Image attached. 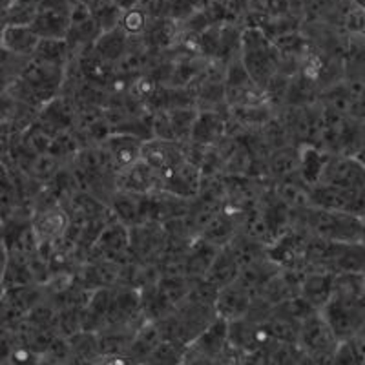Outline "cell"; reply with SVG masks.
<instances>
[{
	"label": "cell",
	"instance_id": "cell-9",
	"mask_svg": "<svg viewBox=\"0 0 365 365\" xmlns=\"http://www.w3.org/2000/svg\"><path fill=\"white\" fill-rule=\"evenodd\" d=\"M228 135V120L220 112H197L192 126V145L217 146Z\"/></svg>",
	"mask_w": 365,
	"mask_h": 365
},
{
	"label": "cell",
	"instance_id": "cell-17",
	"mask_svg": "<svg viewBox=\"0 0 365 365\" xmlns=\"http://www.w3.org/2000/svg\"><path fill=\"white\" fill-rule=\"evenodd\" d=\"M4 292H6V287H4V283H2V279H0V299H2Z\"/></svg>",
	"mask_w": 365,
	"mask_h": 365
},
{
	"label": "cell",
	"instance_id": "cell-2",
	"mask_svg": "<svg viewBox=\"0 0 365 365\" xmlns=\"http://www.w3.org/2000/svg\"><path fill=\"white\" fill-rule=\"evenodd\" d=\"M241 64L257 88L265 91L270 81L282 73V53L262 28L245 29L241 34Z\"/></svg>",
	"mask_w": 365,
	"mask_h": 365
},
{
	"label": "cell",
	"instance_id": "cell-6",
	"mask_svg": "<svg viewBox=\"0 0 365 365\" xmlns=\"http://www.w3.org/2000/svg\"><path fill=\"white\" fill-rule=\"evenodd\" d=\"M318 182H325V185H332L338 188L364 190V165H361L360 158H354V155H327Z\"/></svg>",
	"mask_w": 365,
	"mask_h": 365
},
{
	"label": "cell",
	"instance_id": "cell-13",
	"mask_svg": "<svg viewBox=\"0 0 365 365\" xmlns=\"http://www.w3.org/2000/svg\"><path fill=\"white\" fill-rule=\"evenodd\" d=\"M302 334L303 345L312 351V353H325L331 345V341H336V338L332 336V332L329 331L327 324H325L322 316L316 312L311 318L303 322V327L299 329Z\"/></svg>",
	"mask_w": 365,
	"mask_h": 365
},
{
	"label": "cell",
	"instance_id": "cell-11",
	"mask_svg": "<svg viewBox=\"0 0 365 365\" xmlns=\"http://www.w3.org/2000/svg\"><path fill=\"white\" fill-rule=\"evenodd\" d=\"M332 274L318 272V270H305L298 287V296L311 305L314 311L324 307L331 298Z\"/></svg>",
	"mask_w": 365,
	"mask_h": 365
},
{
	"label": "cell",
	"instance_id": "cell-10",
	"mask_svg": "<svg viewBox=\"0 0 365 365\" xmlns=\"http://www.w3.org/2000/svg\"><path fill=\"white\" fill-rule=\"evenodd\" d=\"M38 41V35L28 24H4L0 34V48L21 58L34 57Z\"/></svg>",
	"mask_w": 365,
	"mask_h": 365
},
{
	"label": "cell",
	"instance_id": "cell-8",
	"mask_svg": "<svg viewBox=\"0 0 365 365\" xmlns=\"http://www.w3.org/2000/svg\"><path fill=\"white\" fill-rule=\"evenodd\" d=\"M185 158H187V145L165 141V139H158V137H150V139L143 141L141 161L146 163L155 172L170 168Z\"/></svg>",
	"mask_w": 365,
	"mask_h": 365
},
{
	"label": "cell",
	"instance_id": "cell-7",
	"mask_svg": "<svg viewBox=\"0 0 365 365\" xmlns=\"http://www.w3.org/2000/svg\"><path fill=\"white\" fill-rule=\"evenodd\" d=\"M99 145L103 146L106 155L110 158L115 174L126 170V168H130L141 159L143 139L132 135V133L112 132L104 137Z\"/></svg>",
	"mask_w": 365,
	"mask_h": 365
},
{
	"label": "cell",
	"instance_id": "cell-12",
	"mask_svg": "<svg viewBox=\"0 0 365 365\" xmlns=\"http://www.w3.org/2000/svg\"><path fill=\"white\" fill-rule=\"evenodd\" d=\"M237 274H240V265H237V262L234 259L230 249L225 245L220 247L216 257L212 259L210 267H208V270L205 272L203 279L207 283H210L212 287H216L217 291H220L223 287L236 282Z\"/></svg>",
	"mask_w": 365,
	"mask_h": 365
},
{
	"label": "cell",
	"instance_id": "cell-15",
	"mask_svg": "<svg viewBox=\"0 0 365 365\" xmlns=\"http://www.w3.org/2000/svg\"><path fill=\"white\" fill-rule=\"evenodd\" d=\"M112 2L120 9V11H126V9L137 8L141 0H112Z\"/></svg>",
	"mask_w": 365,
	"mask_h": 365
},
{
	"label": "cell",
	"instance_id": "cell-16",
	"mask_svg": "<svg viewBox=\"0 0 365 365\" xmlns=\"http://www.w3.org/2000/svg\"><path fill=\"white\" fill-rule=\"evenodd\" d=\"M6 265H8V250H6L2 240H0V279H2V276H4Z\"/></svg>",
	"mask_w": 365,
	"mask_h": 365
},
{
	"label": "cell",
	"instance_id": "cell-3",
	"mask_svg": "<svg viewBox=\"0 0 365 365\" xmlns=\"http://www.w3.org/2000/svg\"><path fill=\"white\" fill-rule=\"evenodd\" d=\"M329 331L336 340L349 341L360 334L364 325V298H340L331 296L324 307L319 309Z\"/></svg>",
	"mask_w": 365,
	"mask_h": 365
},
{
	"label": "cell",
	"instance_id": "cell-5",
	"mask_svg": "<svg viewBox=\"0 0 365 365\" xmlns=\"http://www.w3.org/2000/svg\"><path fill=\"white\" fill-rule=\"evenodd\" d=\"M71 22L70 0H38L31 29L38 38H66Z\"/></svg>",
	"mask_w": 365,
	"mask_h": 365
},
{
	"label": "cell",
	"instance_id": "cell-14",
	"mask_svg": "<svg viewBox=\"0 0 365 365\" xmlns=\"http://www.w3.org/2000/svg\"><path fill=\"white\" fill-rule=\"evenodd\" d=\"M148 17L139 8L126 9V11H120L119 19V28L125 31L128 37H141L145 34L146 26H148Z\"/></svg>",
	"mask_w": 365,
	"mask_h": 365
},
{
	"label": "cell",
	"instance_id": "cell-4",
	"mask_svg": "<svg viewBox=\"0 0 365 365\" xmlns=\"http://www.w3.org/2000/svg\"><path fill=\"white\" fill-rule=\"evenodd\" d=\"M309 207L344 212V214L361 217L364 190H351V188H338L332 185H325V182H316L309 187Z\"/></svg>",
	"mask_w": 365,
	"mask_h": 365
},
{
	"label": "cell",
	"instance_id": "cell-1",
	"mask_svg": "<svg viewBox=\"0 0 365 365\" xmlns=\"http://www.w3.org/2000/svg\"><path fill=\"white\" fill-rule=\"evenodd\" d=\"M292 227L302 228L309 236L332 241V243H361L364 220L360 216L344 214V212L307 207L294 212Z\"/></svg>",
	"mask_w": 365,
	"mask_h": 365
}]
</instances>
